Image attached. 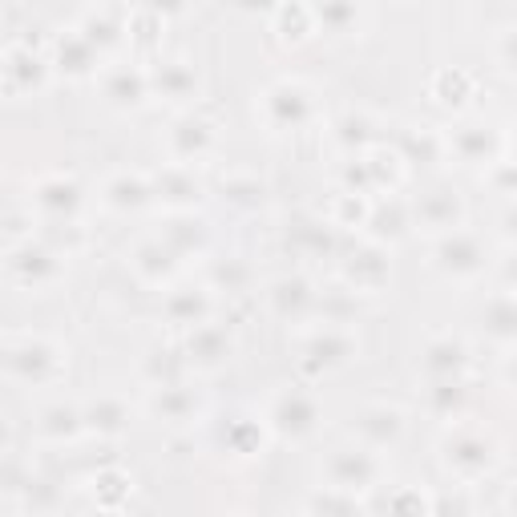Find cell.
<instances>
[{"instance_id":"1","label":"cell","mask_w":517,"mask_h":517,"mask_svg":"<svg viewBox=\"0 0 517 517\" xmlns=\"http://www.w3.org/2000/svg\"><path fill=\"white\" fill-rule=\"evenodd\" d=\"M449 465L469 469V473H485L493 465V441H485V437H461L457 441V457L449 453Z\"/></svg>"},{"instance_id":"2","label":"cell","mask_w":517,"mask_h":517,"mask_svg":"<svg viewBox=\"0 0 517 517\" xmlns=\"http://www.w3.org/2000/svg\"><path fill=\"white\" fill-rule=\"evenodd\" d=\"M509 324H513V307H509V299H497V303H493V332H497V336H509V332H513Z\"/></svg>"}]
</instances>
